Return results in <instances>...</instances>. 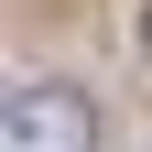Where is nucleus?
<instances>
[{
  "label": "nucleus",
  "instance_id": "nucleus-2",
  "mask_svg": "<svg viewBox=\"0 0 152 152\" xmlns=\"http://www.w3.org/2000/svg\"><path fill=\"white\" fill-rule=\"evenodd\" d=\"M141 44H152V22H141Z\"/></svg>",
  "mask_w": 152,
  "mask_h": 152
},
{
  "label": "nucleus",
  "instance_id": "nucleus-1",
  "mask_svg": "<svg viewBox=\"0 0 152 152\" xmlns=\"http://www.w3.org/2000/svg\"><path fill=\"white\" fill-rule=\"evenodd\" d=\"M0 141H11V152H87V141H98V120H87L76 87H11Z\"/></svg>",
  "mask_w": 152,
  "mask_h": 152
}]
</instances>
